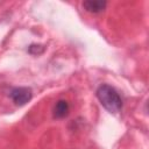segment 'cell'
<instances>
[{"label": "cell", "instance_id": "cell-1", "mask_svg": "<svg viewBox=\"0 0 149 149\" xmlns=\"http://www.w3.org/2000/svg\"><path fill=\"white\" fill-rule=\"evenodd\" d=\"M95 94L104 108H106L109 113H118L122 108V99L113 86L101 84L97 88Z\"/></svg>", "mask_w": 149, "mask_h": 149}, {"label": "cell", "instance_id": "cell-2", "mask_svg": "<svg viewBox=\"0 0 149 149\" xmlns=\"http://www.w3.org/2000/svg\"><path fill=\"white\" fill-rule=\"evenodd\" d=\"M10 99L13 100V102L15 105L22 106L24 104H27L31 97H33V91L29 87H14L10 93H9Z\"/></svg>", "mask_w": 149, "mask_h": 149}, {"label": "cell", "instance_id": "cell-3", "mask_svg": "<svg viewBox=\"0 0 149 149\" xmlns=\"http://www.w3.org/2000/svg\"><path fill=\"white\" fill-rule=\"evenodd\" d=\"M107 2L106 1H101V0H90V1H84L81 3L83 8L88 12V13H93V14H97V13H100L105 9Z\"/></svg>", "mask_w": 149, "mask_h": 149}, {"label": "cell", "instance_id": "cell-4", "mask_svg": "<svg viewBox=\"0 0 149 149\" xmlns=\"http://www.w3.org/2000/svg\"><path fill=\"white\" fill-rule=\"evenodd\" d=\"M70 107L66 100H58L54 107V118L62 119L69 114Z\"/></svg>", "mask_w": 149, "mask_h": 149}]
</instances>
